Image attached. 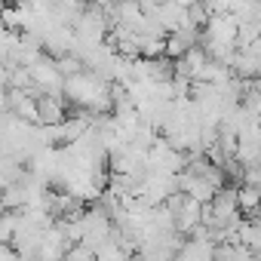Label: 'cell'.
Segmentation results:
<instances>
[{"label":"cell","instance_id":"cell-3","mask_svg":"<svg viewBox=\"0 0 261 261\" xmlns=\"http://www.w3.org/2000/svg\"><path fill=\"white\" fill-rule=\"evenodd\" d=\"M237 200H240V212L252 215L261 209V188H252V185H240L237 188Z\"/></svg>","mask_w":261,"mask_h":261},{"label":"cell","instance_id":"cell-2","mask_svg":"<svg viewBox=\"0 0 261 261\" xmlns=\"http://www.w3.org/2000/svg\"><path fill=\"white\" fill-rule=\"evenodd\" d=\"M200 43V31H191V28H175L166 34V56L172 62H178L188 49H194Z\"/></svg>","mask_w":261,"mask_h":261},{"label":"cell","instance_id":"cell-1","mask_svg":"<svg viewBox=\"0 0 261 261\" xmlns=\"http://www.w3.org/2000/svg\"><path fill=\"white\" fill-rule=\"evenodd\" d=\"M34 101H37V123H40V126H59V123L68 117V114H65L68 98H65V95L43 92V95H37Z\"/></svg>","mask_w":261,"mask_h":261},{"label":"cell","instance_id":"cell-4","mask_svg":"<svg viewBox=\"0 0 261 261\" xmlns=\"http://www.w3.org/2000/svg\"><path fill=\"white\" fill-rule=\"evenodd\" d=\"M62 261H98L95 258V252L89 249V246H83V243H74L68 252H65V258Z\"/></svg>","mask_w":261,"mask_h":261},{"label":"cell","instance_id":"cell-5","mask_svg":"<svg viewBox=\"0 0 261 261\" xmlns=\"http://www.w3.org/2000/svg\"><path fill=\"white\" fill-rule=\"evenodd\" d=\"M86 4H89V7H98V10H111L117 0H86Z\"/></svg>","mask_w":261,"mask_h":261}]
</instances>
